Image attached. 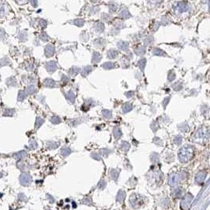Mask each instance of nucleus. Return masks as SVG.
<instances>
[{
  "label": "nucleus",
  "instance_id": "f257e3e1",
  "mask_svg": "<svg viewBox=\"0 0 210 210\" xmlns=\"http://www.w3.org/2000/svg\"><path fill=\"white\" fill-rule=\"evenodd\" d=\"M131 109V105H128V104H125V105H124L123 110H124V113H127L128 111H130Z\"/></svg>",
  "mask_w": 210,
  "mask_h": 210
}]
</instances>
